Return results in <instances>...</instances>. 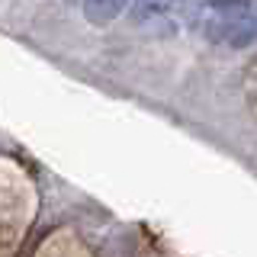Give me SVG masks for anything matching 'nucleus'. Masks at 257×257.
<instances>
[{
    "label": "nucleus",
    "instance_id": "nucleus-1",
    "mask_svg": "<svg viewBox=\"0 0 257 257\" xmlns=\"http://www.w3.org/2000/svg\"><path fill=\"white\" fill-rule=\"evenodd\" d=\"M203 32L225 48H247L257 42V0H225L206 13Z\"/></svg>",
    "mask_w": 257,
    "mask_h": 257
},
{
    "label": "nucleus",
    "instance_id": "nucleus-2",
    "mask_svg": "<svg viewBox=\"0 0 257 257\" xmlns=\"http://www.w3.org/2000/svg\"><path fill=\"white\" fill-rule=\"evenodd\" d=\"M177 0H132V26L155 32L171 20Z\"/></svg>",
    "mask_w": 257,
    "mask_h": 257
},
{
    "label": "nucleus",
    "instance_id": "nucleus-3",
    "mask_svg": "<svg viewBox=\"0 0 257 257\" xmlns=\"http://www.w3.org/2000/svg\"><path fill=\"white\" fill-rule=\"evenodd\" d=\"M125 7L128 0H84V16L90 26H109Z\"/></svg>",
    "mask_w": 257,
    "mask_h": 257
}]
</instances>
